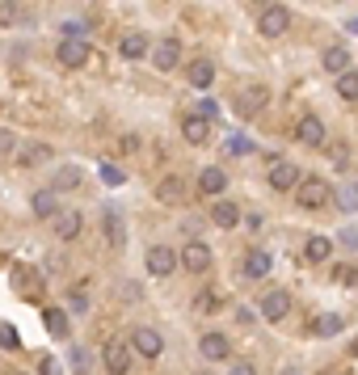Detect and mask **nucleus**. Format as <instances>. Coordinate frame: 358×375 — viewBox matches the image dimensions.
<instances>
[{"mask_svg": "<svg viewBox=\"0 0 358 375\" xmlns=\"http://www.w3.org/2000/svg\"><path fill=\"white\" fill-rule=\"evenodd\" d=\"M80 186H84V169L80 165H59L55 169V186L51 190H63L68 194V190H80Z\"/></svg>", "mask_w": 358, "mask_h": 375, "instance_id": "6ab92c4d", "label": "nucleus"}, {"mask_svg": "<svg viewBox=\"0 0 358 375\" xmlns=\"http://www.w3.org/2000/svg\"><path fill=\"white\" fill-rule=\"evenodd\" d=\"M329 198H333V190H329V182H325V177H304V182L295 186V203H300V207H308V211H321Z\"/></svg>", "mask_w": 358, "mask_h": 375, "instance_id": "f257e3e1", "label": "nucleus"}, {"mask_svg": "<svg viewBox=\"0 0 358 375\" xmlns=\"http://www.w3.org/2000/svg\"><path fill=\"white\" fill-rule=\"evenodd\" d=\"M266 101H270V89H266V84H245V89L236 93V114H241V118H257V114L266 110Z\"/></svg>", "mask_w": 358, "mask_h": 375, "instance_id": "39448f33", "label": "nucleus"}, {"mask_svg": "<svg viewBox=\"0 0 358 375\" xmlns=\"http://www.w3.org/2000/svg\"><path fill=\"white\" fill-rule=\"evenodd\" d=\"M354 186H358V177H354Z\"/></svg>", "mask_w": 358, "mask_h": 375, "instance_id": "3c124183", "label": "nucleus"}, {"mask_svg": "<svg viewBox=\"0 0 358 375\" xmlns=\"http://www.w3.org/2000/svg\"><path fill=\"white\" fill-rule=\"evenodd\" d=\"M30 207H34L38 220H55V215H59V198H55V190H38Z\"/></svg>", "mask_w": 358, "mask_h": 375, "instance_id": "b1692460", "label": "nucleus"}, {"mask_svg": "<svg viewBox=\"0 0 358 375\" xmlns=\"http://www.w3.org/2000/svg\"><path fill=\"white\" fill-rule=\"evenodd\" d=\"M0 346H4V350H17V333H13V325H0Z\"/></svg>", "mask_w": 358, "mask_h": 375, "instance_id": "4c0bfd02", "label": "nucleus"}, {"mask_svg": "<svg viewBox=\"0 0 358 375\" xmlns=\"http://www.w3.org/2000/svg\"><path fill=\"white\" fill-rule=\"evenodd\" d=\"M333 203L350 215V211H358V186H342V190H333Z\"/></svg>", "mask_w": 358, "mask_h": 375, "instance_id": "2f4dec72", "label": "nucleus"}, {"mask_svg": "<svg viewBox=\"0 0 358 375\" xmlns=\"http://www.w3.org/2000/svg\"><path fill=\"white\" fill-rule=\"evenodd\" d=\"M241 274H245V279H266V274H270V253L249 249V253H245V262H241Z\"/></svg>", "mask_w": 358, "mask_h": 375, "instance_id": "aec40b11", "label": "nucleus"}, {"mask_svg": "<svg viewBox=\"0 0 358 375\" xmlns=\"http://www.w3.org/2000/svg\"><path fill=\"white\" fill-rule=\"evenodd\" d=\"M72 367H76V371H80V375L89 371V363H84V355H80V350H76V355H72Z\"/></svg>", "mask_w": 358, "mask_h": 375, "instance_id": "c03bdc74", "label": "nucleus"}, {"mask_svg": "<svg viewBox=\"0 0 358 375\" xmlns=\"http://www.w3.org/2000/svg\"><path fill=\"white\" fill-rule=\"evenodd\" d=\"M325 152H329V165L333 169H350V144L333 139V144H325Z\"/></svg>", "mask_w": 358, "mask_h": 375, "instance_id": "c85d7f7f", "label": "nucleus"}, {"mask_svg": "<svg viewBox=\"0 0 358 375\" xmlns=\"http://www.w3.org/2000/svg\"><path fill=\"white\" fill-rule=\"evenodd\" d=\"M80 228H84V215H80V211H59V215H55V236H59V241H76Z\"/></svg>", "mask_w": 358, "mask_h": 375, "instance_id": "f3484780", "label": "nucleus"}, {"mask_svg": "<svg viewBox=\"0 0 358 375\" xmlns=\"http://www.w3.org/2000/svg\"><path fill=\"white\" fill-rule=\"evenodd\" d=\"M198 350H203V359H211V363H224V359L232 355V346H228V338H224V333H203Z\"/></svg>", "mask_w": 358, "mask_h": 375, "instance_id": "a211bd4d", "label": "nucleus"}, {"mask_svg": "<svg viewBox=\"0 0 358 375\" xmlns=\"http://www.w3.org/2000/svg\"><path fill=\"white\" fill-rule=\"evenodd\" d=\"M131 346H135V355H143V359H160V350H165V342H160V333L156 329H131Z\"/></svg>", "mask_w": 358, "mask_h": 375, "instance_id": "f8f14e48", "label": "nucleus"}, {"mask_svg": "<svg viewBox=\"0 0 358 375\" xmlns=\"http://www.w3.org/2000/svg\"><path fill=\"white\" fill-rule=\"evenodd\" d=\"M325 375H338V371H325Z\"/></svg>", "mask_w": 358, "mask_h": 375, "instance_id": "8fccbe9b", "label": "nucleus"}, {"mask_svg": "<svg viewBox=\"0 0 358 375\" xmlns=\"http://www.w3.org/2000/svg\"><path fill=\"white\" fill-rule=\"evenodd\" d=\"M156 198H160L165 207H181V203L190 198V186H186V177H177V173L160 177V182H156Z\"/></svg>", "mask_w": 358, "mask_h": 375, "instance_id": "0eeeda50", "label": "nucleus"}, {"mask_svg": "<svg viewBox=\"0 0 358 375\" xmlns=\"http://www.w3.org/2000/svg\"><path fill=\"white\" fill-rule=\"evenodd\" d=\"M329 253H333L329 236H308V245H304V258L308 262H329Z\"/></svg>", "mask_w": 358, "mask_h": 375, "instance_id": "bb28decb", "label": "nucleus"}, {"mask_svg": "<svg viewBox=\"0 0 358 375\" xmlns=\"http://www.w3.org/2000/svg\"><path fill=\"white\" fill-rule=\"evenodd\" d=\"M46 160H55V152H51V144H42V139H30V144H21L17 148V165H46Z\"/></svg>", "mask_w": 358, "mask_h": 375, "instance_id": "4468645a", "label": "nucleus"}, {"mask_svg": "<svg viewBox=\"0 0 358 375\" xmlns=\"http://www.w3.org/2000/svg\"><path fill=\"white\" fill-rule=\"evenodd\" d=\"M346 30H350V34H358V17H350V21H346Z\"/></svg>", "mask_w": 358, "mask_h": 375, "instance_id": "49530a36", "label": "nucleus"}, {"mask_svg": "<svg viewBox=\"0 0 358 375\" xmlns=\"http://www.w3.org/2000/svg\"><path fill=\"white\" fill-rule=\"evenodd\" d=\"M321 63H325V72H333V76H346V72H350V51H346V46H329Z\"/></svg>", "mask_w": 358, "mask_h": 375, "instance_id": "5701e85b", "label": "nucleus"}, {"mask_svg": "<svg viewBox=\"0 0 358 375\" xmlns=\"http://www.w3.org/2000/svg\"><path fill=\"white\" fill-rule=\"evenodd\" d=\"M17 375H25V371H17Z\"/></svg>", "mask_w": 358, "mask_h": 375, "instance_id": "603ef678", "label": "nucleus"}, {"mask_svg": "<svg viewBox=\"0 0 358 375\" xmlns=\"http://www.w3.org/2000/svg\"><path fill=\"white\" fill-rule=\"evenodd\" d=\"M131 350H135V346H127V338H110V342L101 346V363H106V371L110 375H127L131 371Z\"/></svg>", "mask_w": 358, "mask_h": 375, "instance_id": "f03ea898", "label": "nucleus"}, {"mask_svg": "<svg viewBox=\"0 0 358 375\" xmlns=\"http://www.w3.org/2000/svg\"><path fill=\"white\" fill-rule=\"evenodd\" d=\"M101 177H106V182H110V186H118V182H122V173H118V169H114V165H101Z\"/></svg>", "mask_w": 358, "mask_h": 375, "instance_id": "a19ab883", "label": "nucleus"}, {"mask_svg": "<svg viewBox=\"0 0 358 375\" xmlns=\"http://www.w3.org/2000/svg\"><path fill=\"white\" fill-rule=\"evenodd\" d=\"M295 139L304 144V148H325L329 139H325V122L317 118V114H304L300 122H295Z\"/></svg>", "mask_w": 358, "mask_h": 375, "instance_id": "1a4fd4ad", "label": "nucleus"}, {"mask_svg": "<svg viewBox=\"0 0 358 375\" xmlns=\"http://www.w3.org/2000/svg\"><path fill=\"white\" fill-rule=\"evenodd\" d=\"M211 224L224 228V232L236 228V224H241V207H236L232 198H215V207H211Z\"/></svg>", "mask_w": 358, "mask_h": 375, "instance_id": "dca6fc26", "label": "nucleus"}, {"mask_svg": "<svg viewBox=\"0 0 358 375\" xmlns=\"http://www.w3.org/2000/svg\"><path fill=\"white\" fill-rule=\"evenodd\" d=\"M0 266H4V253H0Z\"/></svg>", "mask_w": 358, "mask_h": 375, "instance_id": "09e8293b", "label": "nucleus"}, {"mask_svg": "<svg viewBox=\"0 0 358 375\" xmlns=\"http://www.w3.org/2000/svg\"><path fill=\"white\" fill-rule=\"evenodd\" d=\"M152 63H156L160 72H173V68L181 63V42H177V38H160V42L152 46Z\"/></svg>", "mask_w": 358, "mask_h": 375, "instance_id": "9b49d317", "label": "nucleus"}, {"mask_svg": "<svg viewBox=\"0 0 358 375\" xmlns=\"http://www.w3.org/2000/svg\"><path fill=\"white\" fill-rule=\"evenodd\" d=\"M215 114H219V106H215V101H211V97H203V101H198V106H194V118H203V122H211V118H215Z\"/></svg>", "mask_w": 358, "mask_h": 375, "instance_id": "e433bc0d", "label": "nucleus"}, {"mask_svg": "<svg viewBox=\"0 0 358 375\" xmlns=\"http://www.w3.org/2000/svg\"><path fill=\"white\" fill-rule=\"evenodd\" d=\"M118 55H122V59H143V55H148V38H143V34H127V38L118 42Z\"/></svg>", "mask_w": 358, "mask_h": 375, "instance_id": "a878e982", "label": "nucleus"}, {"mask_svg": "<svg viewBox=\"0 0 358 375\" xmlns=\"http://www.w3.org/2000/svg\"><path fill=\"white\" fill-rule=\"evenodd\" d=\"M211 245H203V241H190L186 249H181V266L190 270V274H207L211 270Z\"/></svg>", "mask_w": 358, "mask_h": 375, "instance_id": "9d476101", "label": "nucleus"}, {"mask_svg": "<svg viewBox=\"0 0 358 375\" xmlns=\"http://www.w3.org/2000/svg\"><path fill=\"white\" fill-rule=\"evenodd\" d=\"M338 97L342 101H358V72L350 68L346 76H338Z\"/></svg>", "mask_w": 358, "mask_h": 375, "instance_id": "c756f323", "label": "nucleus"}, {"mask_svg": "<svg viewBox=\"0 0 358 375\" xmlns=\"http://www.w3.org/2000/svg\"><path fill=\"white\" fill-rule=\"evenodd\" d=\"M42 325H46V333H51V338H68V312L46 308V312H42Z\"/></svg>", "mask_w": 358, "mask_h": 375, "instance_id": "cd10ccee", "label": "nucleus"}, {"mask_svg": "<svg viewBox=\"0 0 358 375\" xmlns=\"http://www.w3.org/2000/svg\"><path fill=\"white\" fill-rule=\"evenodd\" d=\"M224 190H228V173L224 169L211 165V169L198 173V194H224Z\"/></svg>", "mask_w": 358, "mask_h": 375, "instance_id": "412c9836", "label": "nucleus"}, {"mask_svg": "<svg viewBox=\"0 0 358 375\" xmlns=\"http://www.w3.org/2000/svg\"><path fill=\"white\" fill-rule=\"evenodd\" d=\"M300 182H304V173H300L291 160H274V165H270V186H274V190H295Z\"/></svg>", "mask_w": 358, "mask_h": 375, "instance_id": "ddd939ff", "label": "nucleus"}, {"mask_svg": "<svg viewBox=\"0 0 358 375\" xmlns=\"http://www.w3.org/2000/svg\"><path fill=\"white\" fill-rule=\"evenodd\" d=\"M228 375H257V371H253V363H232Z\"/></svg>", "mask_w": 358, "mask_h": 375, "instance_id": "37998d69", "label": "nucleus"}, {"mask_svg": "<svg viewBox=\"0 0 358 375\" xmlns=\"http://www.w3.org/2000/svg\"><path fill=\"white\" fill-rule=\"evenodd\" d=\"M228 152H232V156H245V152H249V139H228Z\"/></svg>", "mask_w": 358, "mask_h": 375, "instance_id": "ea45409f", "label": "nucleus"}, {"mask_svg": "<svg viewBox=\"0 0 358 375\" xmlns=\"http://www.w3.org/2000/svg\"><path fill=\"white\" fill-rule=\"evenodd\" d=\"M186 80H190V89H207V84L215 80V63H211V59H194L190 72H186Z\"/></svg>", "mask_w": 358, "mask_h": 375, "instance_id": "4be33fe9", "label": "nucleus"}, {"mask_svg": "<svg viewBox=\"0 0 358 375\" xmlns=\"http://www.w3.org/2000/svg\"><path fill=\"white\" fill-rule=\"evenodd\" d=\"M287 312H291V295L287 291H266L262 295V317L266 321H287Z\"/></svg>", "mask_w": 358, "mask_h": 375, "instance_id": "2eb2a0df", "label": "nucleus"}, {"mask_svg": "<svg viewBox=\"0 0 358 375\" xmlns=\"http://www.w3.org/2000/svg\"><path fill=\"white\" fill-rule=\"evenodd\" d=\"M342 329V317H317L312 321V333H321V338H333Z\"/></svg>", "mask_w": 358, "mask_h": 375, "instance_id": "f704fd0d", "label": "nucleus"}, {"mask_svg": "<svg viewBox=\"0 0 358 375\" xmlns=\"http://www.w3.org/2000/svg\"><path fill=\"white\" fill-rule=\"evenodd\" d=\"M63 38H84V25L80 21H63Z\"/></svg>", "mask_w": 358, "mask_h": 375, "instance_id": "58836bf2", "label": "nucleus"}, {"mask_svg": "<svg viewBox=\"0 0 358 375\" xmlns=\"http://www.w3.org/2000/svg\"><path fill=\"white\" fill-rule=\"evenodd\" d=\"M0 25H21V4L17 0H0Z\"/></svg>", "mask_w": 358, "mask_h": 375, "instance_id": "473e14b6", "label": "nucleus"}, {"mask_svg": "<svg viewBox=\"0 0 358 375\" xmlns=\"http://www.w3.org/2000/svg\"><path fill=\"white\" fill-rule=\"evenodd\" d=\"M283 375H295V371H291V367H287V371H283Z\"/></svg>", "mask_w": 358, "mask_h": 375, "instance_id": "de8ad7c7", "label": "nucleus"}, {"mask_svg": "<svg viewBox=\"0 0 358 375\" xmlns=\"http://www.w3.org/2000/svg\"><path fill=\"white\" fill-rule=\"evenodd\" d=\"M194 308H198V312H219V308H224V295H219V291H203V295L194 300Z\"/></svg>", "mask_w": 358, "mask_h": 375, "instance_id": "72a5a7b5", "label": "nucleus"}, {"mask_svg": "<svg viewBox=\"0 0 358 375\" xmlns=\"http://www.w3.org/2000/svg\"><path fill=\"white\" fill-rule=\"evenodd\" d=\"M249 4H253V8H262V13L270 8V0H249Z\"/></svg>", "mask_w": 358, "mask_h": 375, "instance_id": "a18cd8bd", "label": "nucleus"}, {"mask_svg": "<svg viewBox=\"0 0 358 375\" xmlns=\"http://www.w3.org/2000/svg\"><path fill=\"white\" fill-rule=\"evenodd\" d=\"M38 375H59V363H55V359H42V363H38Z\"/></svg>", "mask_w": 358, "mask_h": 375, "instance_id": "79ce46f5", "label": "nucleus"}, {"mask_svg": "<svg viewBox=\"0 0 358 375\" xmlns=\"http://www.w3.org/2000/svg\"><path fill=\"white\" fill-rule=\"evenodd\" d=\"M55 59H59V68H84V63L93 59V46H89L84 38H59Z\"/></svg>", "mask_w": 358, "mask_h": 375, "instance_id": "20e7f679", "label": "nucleus"}, {"mask_svg": "<svg viewBox=\"0 0 358 375\" xmlns=\"http://www.w3.org/2000/svg\"><path fill=\"white\" fill-rule=\"evenodd\" d=\"M177 266H181V253H173L169 245H152V249H148V270H152L156 279H169Z\"/></svg>", "mask_w": 358, "mask_h": 375, "instance_id": "6e6552de", "label": "nucleus"}, {"mask_svg": "<svg viewBox=\"0 0 358 375\" xmlns=\"http://www.w3.org/2000/svg\"><path fill=\"white\" fill-rule=\"evenodd\" d=\"M106 241H110V249H122V220L114 211H106Z\"/></svg>", "mask_w": 358, "mask_h": 375, "instance_id": "7c9ffc66", "label": "nucleus"}, {"mask_svg": "<svg viewBox=\"0 0 358 375\" xmlns=\"http://www.w3.org/2000/svg\"><path fill=\"white\" fill-rule=\"evenodd\" d=\"M181 135H186V144H194V148H198V144H207L211 122H203V118H194V114H190V118L181 122Z\"/></svg>", "mask_w": 358, "mask_h": 375, "instance_id": "393cba45", "label": "nucleus"}, {"mask_svg": "<svg viewBox=\"0 0 358 375\" xmlns=\"http://www.w3.org/2000/svg\"><path fill=\"white\" fill-rule=\"evenodd\" d=\"M13 287H17V295L21 300H42V270H34V266H17L13 270Z\"/></svg>", "mask_w": 358, "mask_h": 375, "instance_id": "423d86ee", "label": "nucleus"}, {"mask_svg": "<svg viewBox=\"0 0 358 375\" xmlns=\"http://www.w3.org/2000/svg\"><path fill=\"white\" fill-rule=\"evenodd\" d=\"M257 30H262V38H283L291 30V8L287 4H270L266 13H257Z\"/></svg>", "mask_w": 358, "mask_h": 375, "instance_id": "7ed1b4c3", "label": "nucleus"}, {"mask_svg": "<svg viewBox=\"0 0 358 375\" xmlns=\"http://www.w3.org/2000/svg\"><path fill=\"white\" fill-rule=\"evenodd\" d=\"M17 148H21V139L8 127H0V156H17Z\"/></svg>", "mask_w": 358, "mask_h": 375, "instance_id": "c9c22d12", "label": "nucleus"}]
</instances>
